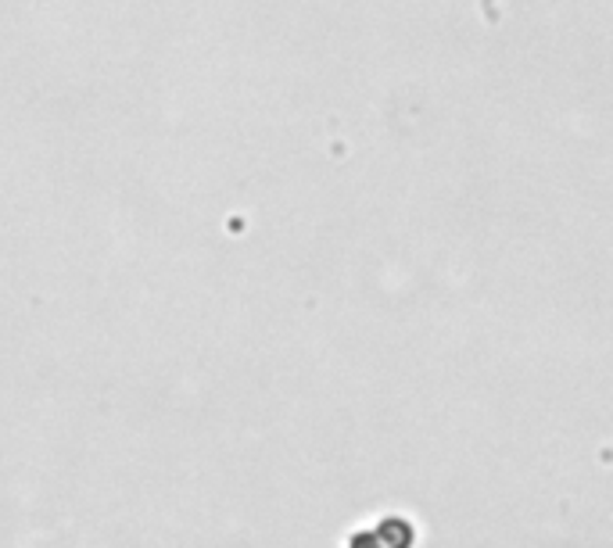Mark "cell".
<instances>
[{
	"label": "cell",
	"instance_id": "6da1fadb",
	"mask_svg": "<svg viewBox=\"0 0 613 548\" xmlns=\"http://www.w3.org/2000/svg\"><path fill=\"white\" fill-rule=\"evenodd\" d=\"M374 535L384 548H412V527L406 520H398V516H388Z\"/></svg>",
	"mask_w": 613,
	"mask_h": 548
},
{
	"label": "cell",
	"instance_id": "7a4b0ae2",
	"mask_svg": "<svg viewBox=\"0 0 613 548\" xmlns=\"http://www.w3.org/2000/svg\"><path fill=\"white\" fill-rule=\"evenodd\" d=\"M348 548H384V545L377 541L374 530H359V535H352Z\"/></svg>",
	"mask_w": 613,
	"mask_h": 548
}]
</instances>
